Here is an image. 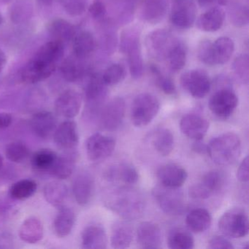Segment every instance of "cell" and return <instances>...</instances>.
Returning a JSON list of instances; mask_svg holds the SVG:
<instances>
[{
	"label": "cell",
	"mask_w": 249,
	"mask_h": 249,
	"mask_svg": "<svg viewBox=\"0 0 249 249\" xmlns=\"http://www.w3.org/2000/svg\"><path fill=\"white\" fill-rule=\"evenodd\" d=\"M37 189V183L35 180L24 179L12 185L10 189V195L14 199L23 200L31 197Z\"/></svg>",
	"instance_id": "cell-41"
},
{
	"label": "cell",
	"mask_w": 249,
	"mask_h": 249,
	"mask_svg": "<svg viewBox=\"0 0 249 249\" xmlns=\"http://www.w3.org/2000/svg\"><path fill=\"white\" fill-rule=\"evenodd\" d=\"M211 45L212 41L209 40H204L198 45L196 54L198 59L202 63L209 66H213L212 60V53H211Z\"/></svg>",
	"instance_id": "cell-49"
},
{
	"label": "cell",
	"mask_w": 249,
	"mask_h": 249,
	"mask_svg": "<svg viewBox=\"0 0 249 249\" xmlns=\"http://www.w3.org/2000/svg\"><path fill=\"white\" fill-rule=\"evenodd\" d=\"M232 69L235 75L243 83L248 84L249 76V59L247 54L237 56L233 62Z\"/></svg>",
	"instance_id": "cell-47"
},
{
	"label": "cell",
	"mask_w": 249,
	"mask_h": 249,
	"mask_svg": "<svg viewBox=\"0 0 249 249\" xmlns=\"http://www.w3.org/2000/svg\"><path fill=\"white\" fill-rule=\"evenodd\" d=\"M126 111V104L122 97H115L102 110L100 124L106 130L114 131L120 127Z\"/></svg>",
	"instance_id": "cell-13"
},
{
	"label": "cell",
	"mask_w": 249,
	"mask_h": 249,
	"mask_svg": "<svg viewBox=\"0 0 249 249\" xmlns=\"http://www.w3.org/2000/svg\"><path fill=\"white\" fill-rule=\"evenodd\" d=\"M182 87L192 97L202 99L211 89V82L208 73L202 70L186 71L180 77Z\"/></svg>",
	"instance_id": "cell-7"
},
{
	"label": "cell",
	"mask_w": 249,
	"mask_h": 249,
	"mask_svg": "<svg viewBox=\"0 0 249 249\" xmlns=\"http://www.w3.org/2000/svg\"><path fill=\"white\" fill-rule=\"evenodd\" d=\"M94 192V180L87 172L79 173L72 183V194L75 201L81 206L91 202Z\"/></svg>",
	"instance_id": "cell-17"
},
{
	"label": "cell",
	"mask_w": 249,
	"mask_h": 249,
	"mask_svg": "<svg viewBox=\"0 0 249 249\" xmlns=\"http://www.w3.org/2000/svg\"><path fill=\"white\" fill-rule=\"evenodd\" d=\"M29 155L30 150L28 147L20 141L11 142L5 148V156L12 162H22L27 160Z\"/></svg>",
	"instance_id": "cell-43"
},
{
	"label": "cell",
	"mask_w": 249,
	"mask_h": 249,
	"mask_svg": "<svg viewBox=\"0 0 249 249\" xmlns=\"http://www.w3.org/2000/svg\"><path fill=\"white\" fill-rule=\"evenodd\" d=\"M45 199L51 205L56 208L64 206L68 196V189L64 183L52 181L47 183L43 190Z\"/></svg>",
	"instance_id": "cell-35"
},
{
	"label": "cell",
	"mask_w": 249,
	"mask_h": 249,
	"mask_svg": "<svg viewBox=\"0 0 249 249\" xmlns=\"http://www.w3.org/2000/svg\"><path fill=\"white\" fill-rule=\"evenodd\" d=\"M133 240V230L126 221L116 222L112 228L110 243L114 249H126Z\"/></svg>",
	"instance_id": "cell-32"
},
{
	"label": "cell",
	"mask_w": 249,
	"mask_h": 249,
	"mask_svg": "<svg viewBox=\"0 0 249 249\" xmlns=\"http://www.w3.org/2000/svg\"><path fill=\"white\" fill-rule=\"evenodd\" d=\"M32 130L39 138H50L57 127V119L51 112L41 111L36 113L30 120Z\"/></svg>",
	"instance_id": "cell-21"
},
{
	"label": "cell",
	"mask_w": 249,
	"mask_h": 249,
	"mask_svg": "<svg viewBox=\"0 0 249 249\" xmlns=\"http://www.w3.org/2000/svg\"><path fill=\"white\" fill-rule=\"evenodd\" d=\"M107 208L126 220H135L143 215L145 201L141 192L129 186L110 191L106 197Z\"/></svg>",
	"instance_id": "cell-1"
},
{
	"label": "cell",
	"mask_w": 249,
	"mask_h": 249,
	"mask_svg": "<svg viewBox=\"0 0 249 249\" xmlns=\"http://www.w3.org/2000/svg\"><path fill=\"white\" fill-rule=\"evenodd\" d=\"M216 0H197L198 4L202 8H206L211 7L215 3Z\"/></svg>",
	"instance_id": "cell-55"
},
{
	"label": "cell",
	"mask_w": 249,
	"mask_h": 249,
	"mask_svg": "<svg viewBox=\"0 0 249 249\" xmlns=\"http://www.w3.org/2000/svg\"><path fill=\"white\" fill-rule=\"evenodd\" d=\"M177 39L170 32L157 30L148 34L145 40L148 53L157 60H165Z\"/></svg>",
	"instance_id": "cell-10"
},
{
	"label": "cell",
	"mask_w": 249,
	"mask_h": 249,
	"mask_svg": "<svg viewBox=\"0 0 249 249\" xmlns=\"http://www.w3.org/2000/svg\"><path fill=\"white\" fill-rule=\"evenodd\" d=\"M218 226L225 237L241 238L249 233V218L241 208H230L221 215Z\"/></svg>",
	"instance_id": "cell-4"
},
{
	"label": "cell",
	"mask_w": 249,
	"mask_h": 249,
	"mask_svg": "<svg viewBox=\"0 0 249 249\" xmlns=\"http://www.w3.org/2000/svg\"><path fill=\"white\" fill-rule=\"evenodd\" d=\"M37 1L42 5H46V6L52 5L53 2V0H37Z\"/></svg>",
	"instance_id": "cell-57"
},
{
	"label": "cell",
	"mask_w": 249,
	"mask_h": 249,
	"mask_svg": "<svg viewBox=\"0 0 249 249\" xmlns=\"http://www.w3.org/2000/svg\"><path fill=\"white\" fill-rule=\"evenodd\" d=\"M249 157L246 156L243 159L242 162L239 166L238 170L237 171V178L242 183H247L249 181Z\"/></svg>",
	"instance_id": "cell-52"
},
{
	"label": "cell",
	"mask_w": 249,
	"mask_h": 249,
	"mask_svg": "<svg viewBox=\"0 0 249 249\" xmlns=\"http://www.w3.org/2000/svg\"><path fill=\"white\" fill-rule=\"evenodd\" d=\"M225 20V11L220 7H213L201 14L196 26L201 31L215 33L222 27Z\"/></svg>",
	"instance_id": "cell-23"
},
{
	"label": "cell",
	"mask_w": 249,
	"mask_h": 249,
	"mask_svg": "<svg viewBox=\"0 0 249 249\" xmlns=\"http://www.w3.org/2000/svg\"><path fill=\"white\" fill-rule=\"evenodd\" d=\"M238 105V97L230 89H221L210 99L209 108L213 114L221 119L231 116Z\"/></svg>",
	"instance_id": "cell-8"
},
{
	"label": "cell",
	"mask_w": 249,
	"mask_h": 249,
	"mask_svg": "<svg viewBox=\"0 0 249 249\" xmlns=\"http://www.w3.org/2000/svg\"><path fill=\"white\" fill-rule=\"evenodd\" d=\"M196 11L193 0H173L170 21L179 30H188L196 21Z\"/></svg>",
	"instance_id": "cell-9"
},
{
	"label": "cell",
	"mask_w": 249,
	"mask_h": 249,
	"mask_svg": "<svg viewBox=\"0 0 249 249\" xmlns=\"http://www.w3.org/2000/svg\"><path fill=\"white\" fill-rule=\"evenodd\" d=\"M151 71L155 78L156 84L161 91L167 95H174L176 93V87L173 80L164 75L160 68L155 65L151 66Z\"/></svg>",
	"instance_id": "cell-45"
},
{
	"label": "cell",
	"mask_w": 249,
	"mask_h": 249,
	"mask_svg": "<svg viewBox=\"0 0 249 249\" xmlns=\"http://www.w3.org/2000/svg\"><path fill=\"white\" fill-rule=\"evenodd\" d=\"M157 178L160 184L170 188H180L187 179L186 170L178 164H166L157 171Z\"/></svg>",
	"instance_id": "cell-19"
},
{
	"label": "cell",
	"mask_w": 249,
	"mask_h": 249,
	"mask_svg": "<svg viewBox=\"0 0 249 249\" xmlns=\"http://www.w3.org/2000/svg\"><path fill=\"white\" fill-rule=\"evenodd\" d=\"M62 8L68 15L79 17L87 11L88 0H61Z\"/></svg>",
	"instance_id": "cell-46"
},
{
	"label": "cell",
	"mask_w": 249,
	"mask_h": 249,
	"mask_svg": "<svg viewBox=\"0 0 249 249\" xmlns=\"http://www.w3.org/2000/svg\"><path fill=\"white\" fill-rule=\"evenodd\" d=\"M65 53V46L63 42L58 40L45 43L36 52L34 57L49 63L56 64L62 59Z\"/></svg>",
	"instance_id": "cell-34"
},
{
	"label": "cell",
	"mask_w": 249,
	"mask_h": 249,
	"mask_svg": "<svg viewBox=\"0 0 249 249\" xmlns=\"http://www.w3.org/2000/svg\"><path fill=\"white\" fill-rule=\"evenodd\" d=\"M167 244L171 249H192L195 247V240L188 231L175 229L169 234Z\"/></svg>",
	"instance_id": "cell-40"
},
{
	"label": "cell",
	"mask_w": 249,
	"mask_h": 249,
	"mask_svg": "<svg viewBox=\"0 0 249 249\" xmlns=\"http://www.w3.org/2000/svg\"><path fill=\"white\" fill-rule=\"evenodd\" d=\"M2 22H3V17H2V14L0 13V26L2 25Z\"/></svg>",
	"instance_id": "cell-59"
},
{
	"label": "cell",
	"mask_w": 249,
	"mask_h": 249,
	"mask_svg": "<svg viewBox=\"0 0 249 249\" xmlns=\"http://www.w3.org/2000/svg\"><path fill=\"white\" fill-rule=\"evenodd\" d=\"M4 159L2 155H0V170L2 169V166H3Z\"/></svg>",
	"instance_id": "cell-58"
},
{
	"label": "cell",
	"mask_w": 249,
	"mask_h": 249,
	"mask_svg": "<svg viewBox=\"0 0 249 249\" xmlns=\"http://www.w3.org/2000/svg\"><path fill=\"white\" fill-rule=\"evenodd\" d=\"M208 249H232L234 246L230 240L221 236H215L210 240Z\"/></svg>",
	"instance_id": "cell-51"
},
{
	"label": "cell",
	"mask_w": 249,
	"mask_h": 249,
	"mask_svg": "<svg viewBox=\"0 0 249 249\" xmlns=\"http://www.w3.org/2000/svg\"><path fill=\"white\" fill-rule=\"evenodd\" d=\"M224 177L218 171H211L204 175L197 183L189 189V195L194 199H205L221 190L224 186Z\"/></svg>",
	"instance_id": "cell-11"
},
{
	"label": "cell",
	"mask_w": 249,
	"mask_h": 249,
	"mask_svg": "<svg viewBox=\"0 0 249 249\" xmlns=\"http://www.w3.org/2000/svg\"><path fill=\"white\" fill-rule=\"evenodd\" d=\"M82 106V97L75 90H67L60 94L55 102L56 113L68 119L78 116Z\"/></svg>",
	"instance_id": "cell-15"
},
{
	"label": "cell",
	"mask_w": 249,
	"mask_h": 249,
	"mask_svg": "<svg viewBox=\"0 0 249 249\" xmlns=\"http://www.w3.org/2000/svg\"><path fill=\"white\" fill-rule=\"evenodd\" d=\"M186 222L189 230L194 232L202 233L211 227L212 217L206 209L196 208L188 214Z\"/></svg>",
	"instance_id": "cell-33"
},
{
	"label": "cell",
	"mask_w": 249,
	"mask_h": 249,
	"mask_svg": "<svg viewBox=\"0 0 249 249\" xmlns=\"http://www.w3.org/2000/svg\"><path fill=\"white\" fill-rule=\"evenodd\" d=\"M207 154L218 165L234 164L241 154V141L234 132L215 137L207 145Z\"/></svg>",
	"instance_id": "cell-2"
},
{
	"label": "cell",
	"mask_w": 249,
	"mask_h": 249,
	"mask_svg": "<svg viewBox=\"0 0 249 249\" xmlns=\"http://www.w3.org/2000/svg\"><path fill=\"white\" fill-rule=\"evenodd\" d=\"M231 21L236 27H243L249 24V9L245 5H234L230 11Z\"/></svg>",
	"instance_id": "cell-48"
},
{
	"label": "cell",
	"mask_w": 249,
	"mask_h": 249,
	"mask_svg": "<svg viewBox=\"0 0 249 249\" xmlns=\"http://www.w3.org/2000/svg\"><path fill=\"white\" fill-rule=\"evenodd\" d=\"M126 77V71L121 64H113L104 71L102 78L107 87L120 84Z\"/></svg>",
	"instance_id": "cell-44"
},
{
	"label": "cell",
	"mask_w": 249,
	"mask_h": 249,
	"mask_svg": "<svg viewBox=\"0 0 249 249\" xmlns=\"http://www.w3.org/2000/svg\"><path fill=\"white\" fill-rule=\"evenodd\" d=\"M121 49L127 58L129 72L134 79H140L143 74V60L140 37L135 31H126L122 36Z\"/></svg>",
	"instance_id": "cell-5"
},
{
	"label": "cell",
	"mask_w": 249,
	"mask_h": 249,
	"mask_svg": "<svg viewBox=\"0 0 249 249\" xmlns=\"http://www.w3.org/2000/svg\"><path fill=\"white\" fill-rule=\"evenodd\" d=\"M13 122L12 115L9 113H0V129H5Z\"/></svg>",
	"instance_id": "cell-53"
},
{
	"label": "cell",
	"mask_w": 249,
	"mask_h": 249,
	"mask_svg": "<svg viewBox=\"0 0 249 249\" xmlns=\"http://www.w3.org/2000/svg\"><path fill=\"white\" fill-rule=\"evenodd\" d=\"M200 141H196V142L194 144L193 150L196 153H200V154H204L207 153V145H204L203 143L199 142Z\"/></svg>",
	"instance_id": "cell-54"
},
{
	"label": "cell",
	"mask_w": 249,
	"mask_h": 249,
	"mask_svg": "<svg viewBox=\"0 0 249 249\" xmlns=\"http://www.w3.org/2000/svg\"><path fill=\"white\" fill-rule=\"evenodd\" d=\"M56 70V64L49 63L33 58L21 70L20 78L25 84H33L44 81Z\"/></svg>",
	"instance_id": "cell-14"
},
{
	"label": "cell",
	"mask_w": 249,
	"mask_h": 249,
	"mask_svg": "<svg viewBox=\"0 0 249 249\" xmlns=\"http://www.w3.org/2000/svg\"><path fill=\"white\" fill-rule=\"evenodd\" d=\"M53 134L55 143L60 149L71 151L78 146L79 135L76 123L74 121L62 122L57 126Z\"/></svg>",
	"instance_id": "cell-16"
},
{
	"label": "cell",
	"mask_w": 249,
	"mask_h": 249,
	"mask_svg": "<svg viewBox=\"0 0 249 249\" xmlns=\"http://www.w3.org/2000/svg\"><path fill=\"white\" fill-rule=\"evenodd\" d=\"M165 60L170 71L174 72L182 71L187 60V48L184 43L176 40Z\"/></svg>",
	"instance_id": "cell-37"
},
{
	"label": "cell",
	"mask_w": 249,
	"mask_h": 249,
	"mask_svg": "<svg viewBox=\"0 0 249 249\" xmlns=\"http://www.w3.org/2000/svg\"><path fill=\"white\" fill-rule=\"evenodd\" d=\"M58 155L51 149H41L35 153L32 157V164L34 168L40 171H50Z\"/></svg>",
	"instance_id": "cell-42"
},
{
	"label": "cell",
	"mask_w": 249,
	"mask_h": 249,
	"mask_svg": "<svg viewBox=\"0 0 249 249\" xmlns=\"http://www.w3.org/2000/svg\"><path fill=\"white\" fill-rule=\"evenodd\" d=\"M75 222L74 211L66 207L59 208L53 221V230L55 234L60 238L68 237L72 231Z\"/></svg>",
	"instance_id": "cell-30"
},
{
	"label": "cell",
	"mask_w": 249,
	"mask_h": 249,
	"mask_svg": "<svg viewBox=\"0 0 249 249\" xmlns=\"http://www.w3.org/2000/svg\"><path fill=\"white\" fill-rule=\"evenodd\" d=\"M160 103L157 97L150 93L138 94L132 105L131 119L137 127L149 124L160 111Z\"/></svg>",
	"instance_id": "cell-3"
},
{
	"label": "cell",
	"mask_w": 249,
	"mask_h": 249,
	"mask_svg": "<svg viewBox=\"0 0 249 249\" xmlns=\"http://www.w3.org/2000/svg\"><path fill=\"white\" fill-rule=\"evenodd\" d=\"M75 161L76 160L73 154H67L59 157L58 156L50 172L55 178L59 180L68 178L75 170Z\"/></svg>",
	"instance_id": "cell-38"
},
{
	"label": "cell",
	"mask_w": 249,
	"mask_h": 249,
	"mask_svg": "<svg viewBox=\"0 0 249 249\" xmlns=\"http://www.w3.org/2000/svg\"><path fill=\"white\" fill-rule=\"evenodd\" d=\"M234 52V44L230 37H221L212 42L211 53H212L213 65H223L227 63Z\"/></svg>",
	"instance_id": "cell-27"
},
{
	"label": "cell",
	"mask_w": 249,
	"mask_h": 249,
	"mask_svg": "<svg viewBox=\"0 0 249 249\" xmlns=\"http://www.w3.org/2000/svg\"><path fill=\"white\" fill-rule=\"evenodd\" d=\"M153 195L164 213L179 215L184 213L186 200L180 188L167 187L160 184V186L154 188Z\"/></svg>",
	"instance_id": "cell-6"
},
{
	"label": "cell",
	"mask_w": 249,
	"mask_h": 249,
	"mask_svg": "<svg viewBox=\"0 0 249 249\" xmlns=\"http://www.w3.org/2000/svg\"><path fill=\"white\" fill-rule=\"evenodd\" d=\"M116 148V141L101 133L93 134L86 143L87 156L91 161L98 162L108 158Z\"/></svg>",
	"instance_id": "cell-12"
},
{
	"label": "cell",
	"mask_w": 249,
	"mask_h": 249,
	"mask_svg": "<svg viewBox=\"0 0 249 249\" xmlns=\"http://www.w3.org/2000/svg\"><path fill=\"white\" fill-rule=\"evenodd\" d=\"M166 13L164 0H144L140 8L141 19L149 24H157L164 18Z\"/></svg>",
	"instance_id": "cell-26"
},
{
	"label": "cell",
	"mask_w": 249,
	"mask_h": 249,
	"mask_svg": "<svg viewBox=\"0 0 249 249\" xmlns=\"http://www.w3.org/2000/svg\"><path fill=\"white\" fill-rule=\"evenodd\" d=\"M180 128L183 135L195 141H201L209 129L207 119L197 114H187L182 118Z\"/></svg>",
	"instance_id": "cell-18"
},
{
	"label": "cell",
	"mask_w": 249,
	"mask_h": 249,
	"mask_svg": "<svg viewBox=\"0 0 249 249\" xmlns=\"http://www.w3.org/2000/svg\"><path fill=\"white\" fill-rule=\"evenodd\" d=\"M107 86L102 75L94 73L90 76L86 87V96L93 107H100L107 97Z\"/></svg>",
	"instance_id": "cell-25"
},
{
	"label": "cell",
	"mask_w": 249,
	"mask_h": 249,
	"mask_svg": "<svg viewBox=\"0 0 249 249\" xmlns=\"http://www.w3.org/2000/svg\"><path fill=\"white\" fill-rule=\"evenodd\" d=\"M48 31L53 40L65 42L73 40L76 35L75 27L66 20L57 18L49 23Z\"/></svg>",
	"instance_id": "cell-36"
},
{
	"label": "cell",
	"mask_w": 249,
	"mask_h": 249,
	"mask_svg": "<svg viewBox=\"0 0 249 249\" xmlns=\"http://www.w3.org/2000/svg\"><path fill=\"white\" fill-rule=\"evenodd\" d=\"M72 41L74 56L80 59L91 56L97 48L95 38L89 31H82L75 35Z\"/></svg>",
	"instance_id": "cell-28"
},
{
	"label": "cell",
	"mask_w": 249,
	"mask_h": 249,
	"mask_svg": "<svg viewBox=\"0 0 249 249\" xmlns=\"http://www.w3.org/2000/svg\"><path fill=\"white\" fill-rule=\"evenodd\" d=\"M81 244L84 249H106L107 238L106 230L102 226L98 224L88 226L83 231Z\"/></svg>",
	"instance_id": "cell-24"
},
{
	"label": "cell",
	"mask_w": 249,
	"mask_h": 249,
	"mask_svg": "<svg viewBox=\"0 0 249 249\" xmlns=\"http://www.w3.org/2000/svg\"><path fill=\"white\" fill-rule=\"evenodd\" d=\"M151 142L154 150L162 157L170 155L174 148V136L166 128L156 129L151 135Z\"/></svg>",
	"instance_id": "cell-31"
},
{
	"label": "cell",
	"mask_w": 249,
	"mask_h": 249,
	"mask_svg": "<svg viewBox=\"0 0 249 249\" xmlns=\"http://www.w3.org/2000/svg\"><path fill=\"white\" fill-rule=\"evenodd\" d=\"M7 57L5 55V52L0 49V72L3 70L6 65Z\"/></svg>",
	"instance_id": "cell-56"
},
{
	"label": "cell",
	"mask_w": 249,
	"mask_h": 249,
	"mask_svg": "<svg viewBox=\"0 0 249 249\" xmlns=\"http://www.w3.org/2000/svg\"><path fill=\"white\" fill-rule=\"evenodd\" d=\"M105 177L109 181L122 182L128 186L135 184L139 180V174L135 167L127 163H120L109 167Z\"/></svg>",
	"instance_id": "cell-22"
},
{
	"label": "cell",
	"mask_w": 249,
	"mask_h": 249,
	"mask_svg": "<svg viewBox=\"0 0 249 249\" xmlns=\"http://www.w3.org/2000/svg\"><path fill=\"white\" fill-rule=\"evenodd\" d=\"M43 224L36 217L27 218L21 224L18 231L21 240L30 244H35L40 241L43 239Z\"/></svg>",
	"instance_id": "cell-29"
},
{
	"label": "cell",
	"mask_w": 249,
	"mask_h": 249,
	"mask_svg": "<svg viewBox=\"0 0 249 249\" xmlns=\"http://www.w3.org/2000/svg\"><path fill=\"white\" fill-rule=\"evenodd\" d=\"M137 238L140 246L144 249H160L162 243L160 227L149 221H144L138 226Z\"/></svg>",
	"instance_id": "cell-20"
},
{
	"label": "cell",
	"mask_w": 249,
	"mask_h": 249,
	"mask_svg": "<svg viewBox=\"0 0 249 249\" xmlns=\"http://www.w3.org/2000/svg\"><path fill=\"white\" fill-rule=\"evenodd\" d=\"M90 15L96 20H101L106 17L107 10L106 5L101 1H95L89 8Z\"/></svg>",
	"instance_id": "cell-50"
},
{
	"label": "cell",
	"mask_w": 249,
	"mask_h": 249,
	"mask_svg": "<svg viewBox=\"0 0 249 249\" xmlns=\"http://www.w3.org/2000/svg\"><path fill=\"white\" fill-rule=\"evenodd\" d=\"M81 60L76 56L68 57L65 59L60 67L61 73L68 82H75L82 78L85 70Z\"/></svg>",
	"instance_id": "cell-39"
}]
</instances>
